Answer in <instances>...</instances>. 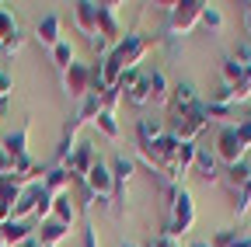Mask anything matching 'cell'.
Segmentation results:
<instances>
[{
    "label": "cell",
    "mask_w": 251,
    "mask_h": 247,
    "mask_svg": "<svg viewBox=\"0 0 251 247\" xmlns=\"http://www.w3.org/2000/svg\"><path fill=\"white\" fill-rule=\"evenodd\" d=\"M161 42V35H136V32H129V35H122V42H115L112 45V52L101 59V77H105V94L119 84V77L126 73V70H133V67H140V59Z\"/></svg>",
    "instance_id": "obj_1"
},
{
    "label": "cell",
    "mask_w": 251,
    "mask_h": 247,
    "mask_svg": "<svg viewBox=\"0 0 251 247\" xmlns=\"http://www.w3.org/2000/svg\"><path fill=\"white\" fill-rule=\"evenodd\" d=\"M196 226V202L188 195V188H178L175 202L164 209V237H185L188 230Z\"/></svg>",
    "instance_id": "obj_2"
},
{
    "label": "cell",
    "mask_w": 251,
    "mask_h": 247,
    "mask_svg": "<svg viewBox=\"0 0 251 247\" xmlns=\"http://www.w3.org/2000/svg\"><path fill=\"white\" fill-rule=\"evenodd\" d=\"M171 122V136L178 139V143H199V136H202V129L209 126V108H206V101H199L192 112H185V115H178V118H168Z\"/></svg>",
    "instance_id": "obj_3"
},
{
    "label": "cell",
    "mask_w": 251,
    "mask_h": 247,
    "mask_svg": "<svg viewBox=\"0 0 251 247\" xmlns=\"http://www.w3.org/2000/svg\"><path fill=\"white\" fill-rule=\"evenodd\" d=\"M202 11H206L202 0H181V4H171V7H168V32H171L175 39L188 35V32L202 21Z\"/></svg>",
    "instance_id": "obj_4"
},
{
    "label": "cell",
    "mask_w": 251,
    "mask_h": 247,
    "mask_svg": "<svg viewBox=\"0 0 251 247\" xmlns=\"http://www.w3.org/2000/svg\"><path fill=\"white\" fill-rule=\"evenodd\" d=\"M84 184H87V192L98 199V202H108V199H115V178H112V167L98 157L94 160V167L87 171V178H84Z\"/></svg>",
    "instance_id": "obj_5"
},
{
    "label": "cell",
    "mask_w": 251,
    "mask_h": 247,
    "mask_svg": "<svg viewBox=\"0 0 251 247\" xmlns=\"http://www.w3.org/2000/svg\"><path fill=\"white\" fill-rule=\"evenodd\" d=\"M213 153L220 157V164H237V160H244V146H241V139H237V129L234 126H220V133H216V146H213Z\"/></svg>",
    "instance_id": "obj_6"
},
{
    "label": "cell",
    "mask_w": 251,
    "mask_h": 247,
    "mask_svg": "<svg viewBox=\"0 0 251 247\" xmlns=\"http://www.w3.org/2000/svg\"><path fill=\"white\" fill-rule=\"evenodd\" d=\"M94 160H98V153H94V143H77L74 146V153H70V160L63 164L67 167V174H70V181H77V184H84V178H87V171L94 167Z\"/></svg>",
    "instance_id": "obj_7"
},
{
    "label": "cell",
    "mask_w": 251,
    "mask_h": 247,
    "mask_svg": "<svg viewBox=\"0 0 251 247\" xmlns=\"http://www.w3.org/2000/svg\"><path fill=\"white\" fill-rule=\"evenodd\" d=\"M199 105V94H196V87L188 84V80H178L171 87V101H168V118H178L185 112H192Z\"/></svg>",
    "instance_id": "obj_8"
},
{
    "label": "cell",
    "mask_w": 251,
    "mask_h": 247,
    "mask_svg": "<svg viewBox=\"0 0 251 247\" xmlns=\"http://www.w3.org/2000/svg\"><path fill=\"white\" fill-rule=\"evenodd\" d=\"M67 94L70 98H77V101H84L87 94H91V63H74L70 70H67Z\"/></svg>",
    "instance_id": "obj_9"
},
{
    "label": "cell",
    "mask_w": 251,
    "mask_h": 247,
    "mask_svg": "<svg viewBox=\"0 0 251 247\" xmlns=\"http://www.w3.org/2000/svg\"><path fill=\"white\" fill-rule=\"evenodd\" d=\"M108 167H112V178H115V202H122L126 199V184H129L133 174H136V160L126 157V153H115Z\"/></svg>",
    "instance_id": "obj_10"
},
{
    "label": "cell",
    "mask_w": 251,
    "mask_h": 247,
    "mask_svg": "<svg viewBox=\"0 0 251 247\" xmlns=\"http://www.w3.org/2000/svg\"><path fill=\"white\" fill-rule=\"evenodd\" d=\"M192 174H199L206 184L220 181V157H216L209 146H202V143H199V150H196V167H192Z\"/></svg>",
    "instance_id": "obj_11"
},
{
    "label": "cell",
    "mask_w": 251,
    "mask_h": 247,
    "mask_svg": "<svg viewBox=\"0 0 251 247\" xmlns=\"http://www.w3.org/2000/svg\"><path fill=\"white\" fill-rule=\"evenodd\" d=\"M74 24L80 28L87 39L101 35V32H98V4H91V0H80V4H74Z\"/></svg>",
    "instance_id": "obj_12"
},
{
    "label": "cell",
    "mask_w": 251,
    "mask_h": 247,
    "mask_svg": "<svg viewBox=\"0 0 251 247\" xmlns=\"http://www.w3.org/2000/svg\"><path fill=\"white\" fill-rule=\"evenodd\" d=\"M0 150H4L14 164H18V160H25V157H28V122H25V126H18L14 133H7L4 139H0Z\"/></svg>",
    "instance_id": "obj_13"
},
{
    "label": "cell",
    "mask_w": 251,
    "mask_h": 247,
    "mask_svg": "<svg viewBox=\"0 0 251 247\" xmlns=\"http://www.w3.org/2000/svg\"><path fill=\"white\" fill-rule=\"evenodd\" d=\"M115 7H119V4H98V32H101L112 45H115V42H122V28H119Z\"/></svg>",
    "instance_id": "obj_14"
},
{
    "label": "cell",
    "mask_w": 251,
    "mask_h": 247,
    "mask_svg": "<svg viewBox=\"0 0 251 247\" xmlns=\"http://www.w3.org/2000/svg\"><path fill=\"white\" fill-rule=\"evenodd\" d=\"M31 237H35L31 223H18V220H11V223L0 226V244H4V247H21V244L31 240Z\"/></svg>",
    "instance_id": "obj_15"
},
{
    "label": "cell",
    "mask_w": 251,
    "mask_h": 247,
    "mask_svg": "<svg viewBox=\"0 0 251 247\" xmlns=\"http://www.w3.org/2000/svg\"><path fill=\"white\" fill-rule=\"evenodd\" d=\"M59 24H63V21H59V14H46V18L35 24V39H39L46 49H52V45H59V42H63V39H59Z\"/></svg>",
    "instance_id": "obj_16"
},
{
    "label": "cell",
    "mask_w": 251,
    "mask_h": 247,
    "mask_svg": "<svg viewBox=\"0 0 251 247\" xmlns=\"http://www.w3.org/2000/svg\"><path fill=\"white\" fill-rule=\"evenodd\" d=\"M224 181H227V188H230V192L248 188V181H251V164H248V157L237 160V164H230V167L224 171Z\"/></svg>",
    "instance_id": "obj_17"
},
{
    "label": "cell",
    "mask_w": 251,
    "mask_h": 247,
    "mask_svg": "<svg viewBox=\"0 0 251 247\" xmlns=\"http://www.w3.org/2000/svg\"><path fill=\"white\" fill-rule=\"evenodd\" d=\"M42 184H46V192L56 199V195H63V192H70V174H67V167H49L46 171V178H42Z\"/></svg>",
    "instance_id": "obj_18"
},
{
    "label": "cell",
    "mask_w": 251,
    "mask_h": 247,
    "mask_svg": "<svg viewBox=\"0 0 251 247\" xmlns=\"http://www.w3.org/2000/svg\"><path fill=\"white\" fill-rule=\"evenodd\" d=\"M52 220H59L63 226H74V220H77V205H74L70 192H63V195L52 199Z\"/></svg>",
    "instance_id": "obj_19"
},
{
    "label": "cell",
    "mask_w": 251,
    "mask_h": 247,
    "mask_svg": "<svg viewBox=\"0 0 251 247\" xmlns=\"http://www.w3.org/2000/svg\"><path fill=\"white\" fill-rule=\"evenodd\" d=\"M70 233V226H63L59 220H46L42 226H39V233H35V240L42 244V247H56L63 237H67Z\"/></svg>",
    "instance_id": "obj_20"
},
{
    "label": "cell",
    "mask_w": 251,
    "mask_h": 247,
    "mask_svg": "<svg viewBox=\"0 0 251 247\" xmlns=\"http://www.w3.org/2000/svg\"><path fill=\"white\" fill-rule=\"evenodd\" d=\"M150 101H153V105L171 101V90H168V77H164V70H150Z\"/></svg>",
    "instance_id": "obj_21"
},
{
    "label": "cell",
    "mask_w": 251,
    "mask_h": 247,
    "mask_svg": "<svg viewBox=\"0 0 251 247\" xmlns=\"http://www.w3.org/2000/svg\"><path fill=\"white\" fill-rule=\"evenodd\" d=\"M28 188V184H21L14 174H7V178H0V202H4V205H11L14 209V202L21 199V192Z\"/></svg>",
    "instance_id": "obj_22"
},
{
    "label": "cell",
    "mask_w": 251,
    "mask_h": 247,
    "mask_svg": "<svg viewBox=\"0 0 251 247\" xmlns=\"http://www.w3.org/2000/svg\"><path fill=\"white\" fill-rule=\"evenodd\" d=\"M21 35V24L14 21V14H7L4 7H0V49H4L7 42H14Z\"/></svg>",
    "instance_id": "obj_23"
},
{
    "label": "cell",
    "mask_w": 251,
    "mask_h": 247,
    "mask_svg": "<svg viewBox=\"0 0 251 247\" xmlns=\"http://www.w3.org/2000/svg\"><path fill=\"white\" fill-rule=\"evenodd\" d=\"M220 77H224V84H230V87H237V84H241V80L248 77V70H244V67L237 63V59H234V56H227V59H224V67H220Z\"/></svg>",
    "instance_id": "obj_24"
},
{
    "label": "cell",
    "mask_w": 251,
    "mask_h": 247,
    "mask_svg": "<svg viewBox=\"0 0 251 247\" xmlns=\"http://www.w3.org/2000/svg\"><path fill=\"white\" fill-rule=\"evenodd\" d=\"M52 59H56V67H59L63 73H67V70L77 63V52H74V45H70L67 39H63L59 45H52Z\"/></svg>",
    "instance_id": "obj_25"
},
{
    "label": "cell",
    "mask_w": 251,
    "mask_h": 247,
    "mask_svg": "<svg viewBox=\"0 0 251 247\" xmlns=\"http://www.w3.org/2000/svg\"><path fill=\"white\" fill-rule=\"evenodd\" d=\"M126 101L129 105H136V108H143V105H150V73H143L140 80H136V87L126 94Z\"/></svg>",
    "instance_id": "obj_26"
},
{
    "label": "cell",
    "mask_w": 251,
    "mask_h": 247,
    "mask_svg": "<svg viewBox=\"0 0 251 247\" xmlns=\"http://www.w3.org/2000/svg\"><path fill=\"white\" fill-rule=\"evenodd\" d=\"M94 126H98V133L105 139H119V122H115V112H101L98 118H94Z\"/></svg>",
    "instance_id": "obj_27"
},
{
    "label": "cell",
    "mask_w": 251,
    "mask_h": 247,
    "mask_svg": "<svg viewBox=\"0 0 251 247\" xmlns=\"http://www.w3.org/2000/svg\"><path fill=\"white\" fill-rule=\"evenodd\" d=\"M230 195H234V216H237V220H244L248 209H251V192L241 188V192H230Z\"/></svg>",
    "instance_id": "obj_28"
},
{
    "label": "cell",
    "mask_w": 251,
    "mask_h": 247,
    "mask_svg": "<svg viewBox=\"0 0 251 247\" xmlns=\"http://www.w3.org/2000/svg\"><path fill=\"white\" fill-rule=\"evenodd\" d=\"M234 129H237L241 146H244V150H251V112H248L244 118H237V122H234Z\"/></svg>",
    "instance_id": "obj_29"
},
{
    "label": "cell",
    "mask_w": 251,
    "mask_h": 247,
    "mask_svg": "<svg viewBox=\"0 0 251 247\" xmlns=\"http://www.w3.org/2000/svg\"><path fill=\"white\" fill-rule=\"evenodd\" d=\"M237 240H241V233H237V230H220V233L209 240V247H234Z\"/></svg>",
    "instance_id": "obj_30"
},
{
    "label": "cell",
    "mask_w": 251,
    "mask_h": 247,
    "mask_svg": "<svg viewBox=\"0 0 251 247\" xmlns=\"http://www.w3.org/2000/svg\"><path fill=\"white\" fill-rule=\"evenodd\" d=\"M202 24L209 28V32H216V28L224 24V14H220V7H209V4H206V11H202Z\"/></svg>",
    "instance_id": "obj_31"
},
{
    "label": "cell",
    "mask_w": 251,
    "mask_h": 247,
    "mask_svg": "<svg viewBox=\"0 0 251 247\" xmlns=\"http://www.w3.org/2000/svg\"><path fill=\"white\" fill-rule=\"evenodd\" d=\"M11 90H14V80H11L7 73H0V105H7V98H11Z\"/></svg>",
    "instance_id": "obj_32"
},
{
    "label": "cell",
    "mask_w": 251,
    "mask_h": 247,
    "mask_svg": "<svg viewBox=\"0 0 251 247\" xmlns=\"http://www.w3.org/2000/svg\"><path fill=\"white\" fill-rule=\"evenodd\" d=\"M80 247H101V240H98V230H94V226H84Z\"/></svg>",
    "instance_id": "obj_33"
},
{
    "label": "cell",
    "mask_w": 251,
    "mask_h": 247,
    "mask_svg": "<svg viewBox=\"0 0 251 247\" xmlns=\"http://www.w3.org/2000/svg\"><path fill=\"white\" fill-rule=\"evenodd\" d=\"M206 108H209V118H230L234 115V108H227V105H209L206 101Z\"/></svg>",
    "instance_id": "obj_34"
},
{
    "label": "cell",
    "mask_w": 251,
    "mask_h": 247,
    "mask_svg": "<svg viewBox=\"0 0 251 247\" xmlns=\"http://www.w3.org/2000/svg\"><path fill=\"white\" fill-rule=\"evenodd\" d=\"M143 247H175V240H171V237H164V233H161V237H153V240H147V244H143Z\"/></svg>",
    "instance_id": "obj_35"
},
{
    "label": "cell",
    "mask_w": 251,
    "mask_h": 247,
    "mask_svg": "<svg viewBox=\"0 0 251 247\" xmlns=\"http://www.w3.org/2000/svg\"><path fill=\"white\" fill-rule=\"evenodd\" d=\"M244 28H248V35H251V4L244 7Z\"/></svg>",
    "instance_id": "obj_36"
},
{
    "label": "cell",
    "mask_w": 251,
    "mask_h": 247,
    "mask_svg": "<svg viewBox=\"0 0 251 247\" xmlns=\"http://www.w3.org/2000/svg\"><path fill=\"white\" fill-rule=\"evenodd\" d=\"M21 247H42V244H39V240H35V237H31V240H25V244H21Z\"/></svg>",
    "instance_id": "obj_37"
},
{
    "label": "cell",
    "mask_w": 251,
    "mask_h": 247,
    "mask_svg": "<svg viewBox=\"0 0 251 247\" xmlns=\"http://www.w3.org/2000/svg\"><path fill=\"white\" fill-rule=\"evenodd\" d=\"M192 247H209V244H202V240H196V244H192Z\"/></svg>",
    "instance_id": "obj_38"
},
{
    "label": "cell",
    "mask_w": 251,
    "mask_h": 247,
    "mask_svg": "<svg viewBox=\"0 0 251 247\" xmlns=\"http://www.w3.org/2000/svg\"><path fill=\"white\" fill-rule=\"evenodd\" d=\"M0 118H4V105H0Z\"/></svg>",
    "instance_id": "obj_39"
},
{
    "label": "cell",
    "mask_w": 251,
    "mask_h": 247,
    "mask_svg": "<svg viewBox=\"0 0 251 247\" xmlns=\"http://www.w3.org/2000/svg\"><path fill=\"white\" fill-rule=\"evenodd\" d=\"M122 247H136V244H122Z\"/></svg>",
    "instance_id": "obj_40"
},
{
    "label": "cell",
    "mask_w": 251,
    "mask_h": 247,
    "mask_svg": "<svg viewBox=\"0 0 251 247\" xmlns=\"http://www.w3.org/2000/svg\"><path fill=\"white\" fill-rule=\"evenodd\" d=\"M248 192H251V181H248Z\"/></svg>",
    "instance_id": "obj_41"
},
{
    "label": "cell",
    "mask_w": 251,
    "mask_h": 247,
    "mask_svg": "<svg viewBox=\"0 0 251 247\" xmlns=\"http://www.w3.org/2000/svg\"><path fill=\"white\" fill-rule=\"evenodd\" d=\"M248 105H251V101H248Z\"/></svg>",
    "instance_id": "obj_42"
},
{
    "label": "cell",
    "mask_w": 251,
    "mask_h": 247,
    "mask_svg": "<svg viewBox=\"0 0 251 247\" xmlns=\"http://www.w3.org/2000/svg\"><path fill=\"white\" fill-rule=\"evenodd\" d=\"M175 247H178V244H175Z\"/></svg>",
    "instance_id": "obj_43"
}]
</instances>
